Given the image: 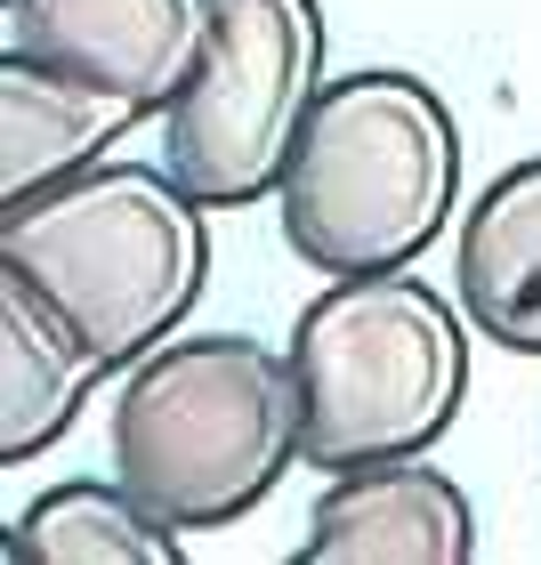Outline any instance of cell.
<instances>
[{"mask_svg": "<svg viewBox=\"0 0 541 565\" xmlns=\"http://www.w3.org/2000/svg\"><path fill=\"white\" fill-rule=\"evenodd\" d=\"M114 364L65 307H49L17 267H0V460H41L82 420L89 388Z\"/></svg>", "mask_w": 541, "mask_h": 565, "instance_id": "8", "label": "cell"}, {"mask_svg": "<svg viewBox=\"0 0 541 565\" xmlns=\"http://www.w3.org/2000/svg\"><path fill=\"white\" fill-rule=\"evenodd\" d=\"M114 477L178 533H226L259 509L283 469L307 460L291 348L251 331H178L138 355L114 396Z\"/></svg>", "mask_w": 541, "mask_h": 565, "instance_id": "1", "label": "cell"}, {"mask_svg": "<svg viewBox=\"0 0 541 565\" xmlns=\"http://www.w3.org/2000/svg\"><path fill=\"white\" fill-rule=\"evenodd\" d=\"M453 291L494 348L541 355V153L509 162L469 202L460 250H453Z\"/></svg>", "mask_w": 541, "mask_h": 565, "instance_id": "9", "label": "cell"}, {"mask_svg": "<svg viewBox=\"0 0 541 565\" xmlns=\"http://www.w3.org/2000/svg\"><path fill=\"white\" fill-rule=\"evenodd\" d=\"M469 307L412 267L331 275L291 323L299 420L316 469L428 452L469 404Z\"/></svg>", "mask_w": 541, "mask_h": 565, "instance_id": "4", "label": "cell"}, {"mask_svg": "<svg viewBox=\"0 0 541 565\" xmlns=\"http://www.w3.org/2000/svg\"><path fill=\"white\" fill-rule=\"evenodd\" d=\"M0 550L17 565H178L187 533L121 477H65L17 509Z\"/></svg>", "mask_w": 541, "mask_h": 565, "instance_id": "11", "label": "cell"}, {"mask_svg": "<svg viewBox=\"0 0 541 565\" xmlns=\"http://www.w3.org/2000/svg\"><path fill=\"white\" fill-rule=\"evenodd\" d=\"M146 121L130 97L73 82V73L41 65V57H0V202H24L57 178L106 162V146Z\"/></svg>", "mask_w": 541, "mask_h": 565, "instance_id": "10", "label": "cell"}, {"mask_svg": "<svg viewBox=\"0 0 541 565\" xmlns=\"http://www.w3.org/2000/svg\"><path fill=\"white\" fill-rule=\"evenodd\" d=\"M0 9L17 57L97 82L138 114H170L219 33V0H0Z\"/></svg>", "mask_w": 541, "mask_h": 565, "instance_id": "6", "label": "cell"}, {"mask_svg": "<svg viewBox=\"0 0 541 565\" xmlns=\"http://www.w3.org/2000/svg\"><path fill=\"white\" fill-rule=\"evenodd\" d=\"M211 202L162 162H89L0 211V267L97 340L114 372L187 331L211 291Z\"/></svg>", "mask_w": 541, "mask_h": 565, "instance_id": "2", "label": "cell"}, {"mask_svg": "<svg viewBox=\"0 0 541 565\" xmlns=\"http://www.w3.org/2000/svg\"><path fill=\"white\" fill-rule=\"evenodd\" d=\"M453 202L460 121L404 65H364L323 82L275 186L283 243L323 275L412 267L453 226Z\"/></svg>", "mask_w": 541, "mask_h": 565, "instance_id": "3", "label": "cell"}, {"mask_svg": "<svg viewBox=\"0 0 541 565\" xmlns=\"http://www.w3.org/2000/svg\"><path fill=\"white\" fill-rule=\"evenodd\" d=\"M323 97L316 0H219L211 57L162 114V162L211 211H243L283 186V162Z\"/></svg>", "mask_w": 541, "mask_h": 565, "instance_id": "5", "label": "cell"}, {"mask_svg": "<svg viewBox=\"0 0 541 565\" xmlns=\"http://www.w3.org/2000/svg\"><path fill=\"white\" fill-rule=\"evenodd\" d=\"M469 557H477V509L421 452L331 469L299 542V565H469Z\"/></svg>", "mask_w": 541, "mask_h": 565, "instance_id": "7", "label": "cell"}]
</instances>
